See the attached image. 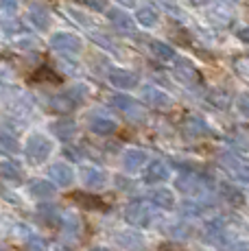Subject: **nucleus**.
Wrapping results in <instances>:
<instances>
[{
	"label": "nucleus",
	"mask_w": 249,
	"mask_h": 251,
	"mask_svg": "<svg viewBox=\"0 0 249 251\" xmlns=\"http://www.w3.org/2000/svg\"><path fill=\"white\" fill-rule=\"evenodd\" d=\"M149 199L153 201V205L162 207V210H173V205H175V195L171 190H166V188H157V190H153Z\"/></svg>",
	"instance_id": "nucleus-23"
},
{
	"label": "nucleus",
	"mask_w": 249,
	"mask_h": 251,
	"mask_svg": "<svg viewBox=\"0 0 249 251\" xmlns=\"http://www.w3.org/2000/svg\"><path fill=\"white\" fill-rule=\"evenodd\" d=\"M223 195H225V199H227L229 205H234V207L245 205V195H243L241 190H236V188L225 186V188H223Z\"/></svg>",
	"instance_id": "nucleus-31"
},
{
	"label": "nucleus",
	"mask_w": 249,
	"mask_h": 251,
	"mask_svg": "<svg viewBox=\"0 0 249 251\" xmlns=\"http://www.w3.org/2000/svg\"><path fill=\"white\" fill-rule=\"evenodd\" d=\"M225 238H227V227L223 225L221 219L210 221V223L205 225V240H208L210 245H223Z\"/></svg>",
	"instance_id": "nucleus-15"
},
{
	"label": "nucleus",
	"mask_w": 249,
	"mask_h": 251,
	"mask_svg": "<svg viewBox=\"0 0 249 251\" xmlns=\"http://www.w3.org/2000/svg\"><path fill=\"white\" fill-rule=\"evenodd\" d=\"M208 20L214 24V26H227V24L234 22V9L229 2H223V0H219L217 4H212V7L208 9Z\"/></svg>",
	"instance_id": "nucleus-5"
},
{
	"label": "nucleus",
	"mask_w": 249,
	"mask_h": 251,
	"mask_svg": "<svg viewBox=\"0 0 249 251\" xmlns=\"http://www.w3.org/2000/svg\"><path fill=\"white\" fill-rule=\"evenodd\" d=\"M75 201H76V203H81L83 207H90V210H100V207H105V203L99 199V197H94V195H83V192H76V195H75Z\"/></svg>",
	"instance_id": "nucleus-30"
},
{
	"label": "nucleus",
	"mask_w": 249,
	"mask_h": 251,
	"mask_svg": "<svg viewBox=\"0 0 249 251\" xmlns=\"http://www.w3.org/2000/svg\"><path fill=\"white\" fill-rule=\"evenodd\" d=\"M31 195L35 197V199H42V201L50 199V197L55 195V183L44 181V179L33 181V183H31Z\"/></svg>",
	"instance_id": "nucleus-24"
},
{
	"label": "nucleus",
	"mask_w": 249,
	"mask_h": 251,
	"mask_svg": "<svg viewBox=\"0 0 249 251\" xmlns=\"http://www.w3.org/2000/svg\"><path fill=\"white\" fill-rule=\"evenodd\" d=\"M140 96L147 105H151V107H155V109H166V107H171V103H173L166 92L153 88V85H145V88L140 90Z\"/></svg>",
	"instance_id": "nucleus-8"
},
{
	"label": "nucleus",
	"mask_w": 249,
	"mask_h": 251,
	"mask_svg": "<svg viewBox=\"0 0 249 251\" xmlns=\"http://www.w3.org/2000/svg\"><path fill=\"white\" fill-rule=\"evenodd\" d=\"M107 79H109V83L116 85L118 90H131V88H136V85H138V76L133 75V72L123 70V68L109 70Z\"/></svg>",
	"instance_id": "nucleus-10"
},
{
	"label": "nucleus",
	"mask_w": 249,
	"mask_h": 251,
	"mask_svg": "<svg viewBox=\"0 0 249 251\" xmlns=\"http://www.w3.org/2000/svg\"><path fill=\"white\" fill-rule=\"evenodd\" d=\"M90 251H107L105 247H94V249H90Z\"/></svg>",
	"instance_id": "nucleus-46"
},
{
	"label": "nucleus",
	"mask_w": 249,
	"mask_h": 251,
	"mask_svg": "<svg viewBox=\"0 0 249 251\" xmlns=\"http://www.w3.org/2000/svg\"><path fill=\"white\" fill-rule=\"evenodd\" d=\"M85 96V88L83 85H75V88H70L68 92H64V94H57L50 99V109L57 114H70L76 105L83 100Z\"/></svg>",
	"instance_id": "nucleus-1"
},
{
	"label": "nucleus",
	"mask_w": 249,
	"mask_h": 251,
	"mask_svg": "<svg viewBox=\"0 0 249 251\" xmlns=\"http://www.w3.org/2000/svg\"><path fill=\"white\" fill-rule=\"evenodd\" d=\"M181 212H184V214H193V216H197V214H201V205L199 203H184L181 205Z\"/></svg>",
	"instance_id": "nucleus-34"
},
{
	"label": "nucleus",
	"mask_w": 249,
	"mask_h": 251,
	"mask_svg": "<svg viewBox=\"0 0 249 251\" xmlns=\"http://www.w3.org/2000/svg\"><path fill=\"white\" fill-rule=\"evenodd\" d=\"M37 219L49 227H59L64 223V216L59 214V210L55 205H40L37 207Z\"/></svg>",
	"instance_id": "nucleus-19"
},
{
	"label": "nucleus",
	"mask_w": 249,
	"mask_h": 251,
	"mask_svg": "<svg viewBox=\"0 0 249 251\" xmlns=\"http://www.w3.org/2000/svg\"><path fill=\"white\" fill-rule=\"evenodd\" d=\"M25 151H26V157H28V160L35 162V164H40V162H44L46 157L50 155L52 142H50V140L46 138V136H42V133H33V136L26 140Z\"/></svg>",
	"instance_id": "nucleus-2"
},
{
	"label": "nucleus",
	"mask_w": 249,
	"mask_h": 251,
	"mask_svg": "<svg viewBox=\"0 0 249 251\" xmlns=\"http://www.w3.org/2000/svg\"><path fill=\"white\" fill-rule=\"evenodd\" d=\"M118 2H121L123 7H133V4H136V0H118Z\"/></svg>",
	"instance_id": "nucleus-42"
},
{
	"label": "nucleus",
	"mask_w": 249,
	"mask_h": 251,
	"mask_svg": "<svg viewBox=\"0 0 249 251\" xmlns=\"http://www.w3.org/2000/svg\"><path fill=\"white\" fill-rule=\"evenodd\" d=\"M193 7H201V4H205V0H188Z\"/></svg>",
	"instance_id": "nucleus-43"
},
{
	"label": "nucleus",
	"mask_w": 249,
	"mask_h": 251,
	"mask_svg": "<svg viewBox=\"0 0 249 251\" xmlns=\"http://www.w3.org/2000/svg\"><path fill=\"white\" fill-rule=\"evenodd\" d=\"M50 46L59 52H66V55H76L81 50V40L75 35V33H55L50 37Z\"/></svg>",
	"instance_id": "nucleus-6"
},
{
	"label": "nucleus",
	"mask_w": 249,
	"mask_h": 251,
	"mask_svg": "<svg viewBox=\"0 0 249 251\" xmlns=\"http://www.w3.org/2000/svg\"><path fill=\"white\" fill-rule=\"evenodd\" d=\"M105 173L100 171V168L97 166H88L83 171V181H85V186L90 188V190H99V188H103L105 186Z\"/></svg>",
	"instance_id": "nucleus-21"
},
{
	"label": "nucleus",
	"mask_w": 249,
	"mask_h": 251,
	"mask_svg": "<svg viewBox=\"0 0 249 251\" xmlns=\"http://www.w3.org/2000/svg\"><path fill=\"white\" fill-rule=\"evenodd\" d=\"M205 183H208V179H205L203 175L188 171V173H181V175L175 179V188L181 190L184 195H199V192L205 188Z\"/></svg>",
	"instance_id": "nucleus-3"
},
{
	"label": "nucleus",
	"mask_w": 249,
	"mask_h": 251,
	"mask_svg": "<svg viewBox=\"0 0 249 251\" xmlns=\"http://www.w3.org/2000/svg\"><path fill=\"white\" fill-rule=\"evenodd\" d=\"M238 70H241V72H245V75H249V61H245V68H243V66L238 64Z\"/></svg>",
	"instance_id": "nucleus-44"
},
{
	"label": "nucleus",
	"mask_w": 249,
	"mask_h": 251,
	"mask_svg": "<svg viewBox=\"0 0 249 251\" xmlns=\"http://www.w3.org/2000/svg\"><path fill=\"white\" fill-rule=\"evenodd\" d=\"M0 173H2V177L4 179H9V181H20L22 179V168L18 166L16 162H11V160L0 162Z\"/></svg>",
	"instance_id": "nucleus-28"
},
{
	"label": "nucleus",
	"mask_w": 249,
	"mask_h": 251,
	"mask_svg": "<svg viewBox=\"0 0 249 251\" xmlns=\"http://www.w3.org/2000/svg\"><path fill=\"white\" fill-rule=\"evenodd\" d=\"M236 251H249V245H247V243H241V245L236 247Z\"/></svg>",
	"instance_id": "nucleus-45"
},
{
	"label": "nucleus",
	"mask_w": 249,
	"mask_h": 251,
	"mask_svg": "<svg viewBox=\"0 0 249 251\" xmlns=\"http://www.w3.org/2000/svg\"><path fill=\"white\" fill-rule=\"evenodd\" d=\"M238 40H241V42H245V44H249V26L238 28Z\"/></svg>",
	"instance_id": "nucleus-40"
},
{
	"label": "nucleus",
	"mask_w": 249,
	"mask_h": 251,
	"mask_svg": "<svg viewBox=\"0 0 249 251\" xmlns=\"http://www.w3.org/2000/svg\"><path fill=\"white\" fill-rule=\"evenodd\" d=\"M88 125H90V131L99 133V136H112V133H116V129H118V125L114 123L112 118H107V116H99V114L90 116Z\"/></svg>",
	"instance_id": "nucleus-12"
},
{
	"label": "nucleus",
	"mask_w": 249,
	"mask_h": 251,
	"mask_svg": "<svg viewBox=\"0 0 249 251\" xmlns=\"http://www.w3.org/2000/svg\"><path fill=\"white\" fill-rule=\"evenodd\" d=\"M0 7H2V11L11 13L13 9H18V0H0Z\"/></svg>",
	"instance_id": "nucleus-38"
},
{
	"label": "nucleus",
	"mask_w": 249,
	"mask_h": 251,
	"mask_svg": "<svg viewBox=\"0 0 249 251\" xmlns=\"http://www.w3.org/2000/svg\"><path fill=\"white\" fill-rule=\"evenodd\" d=\"M118 240H121V245L129 251H140L145 247V238H142L140 234H136V231H123V234H118Z\"/></svg>",
	"instance_id": "nucleus-25"
},
{
	"label": "nucleus",
	"mask_w": 249,
	"mask_h": 251,
	"mask_svg": "<svg viewBox=\"0 0 249 251\" xmlns=\"http://www.w3.org/2000/svg\"><path fill=\"white\" fill-rule=\"evenodd\" d=\"M147 164V153L140 149H129L123 155V168L127 173H138Z\"/></svg>",
	"instance_id": "nucleus-13"
},
{
	"label": "nucleus",
	"mask_w": 249,
	"mask_h": 251,
	"mask_svg": "<svg viewBox=\"0 0 249 251\" xmlns=\"http://www.w3.org/2000/svg\"><path fill=\"white\" fill-rule=\"evenodd\" d=\"M151 210L147 207L142 201H133L124 207V221L129 225H136V227H149L151 223Z\"/></svg>",
	"instance_id": "nucleus-4"
},
{
	"label": "nucleus",
	"mask_w": 249,
	"mask_h": 251,
	"mask_svg": "<svg viewBox=\"0 0 249 251\" xmlns=\"http://www.w3.org/2000/svg\"><path fill=\"white\" fill-rule=\"evenodd\" d=\"M208 100L219 109H227L232 105V99H229V92L225 90H210L208 92Z\"/></svg>",
	"instance_id": "nucleus-29"
},
{
	"label": "nucleus",
	"mask_w": 249,
	"mask_h": 251,
	"mask_svg": "<svg viewBox=\"0 0 249 251\" xmlns=\"http://www.w3.org/2000/svg\"><path fill=\"white\" fill-rule=\"evenodd\" d=\"M221 164L225 168L232 171V175L236 177V179L249 183V164L247 162H241V160H236V157H232V155H221Z\"/></svg>",
	"instance_id": "nucleus-14"
},
{
	"label": "nucleus",
	"mask_w": 249,
	"mask_h": 251,
	"mask_svg": "<svg viewBox=\"0 0 249 251\" xmlns=\"http://www.w3.org/2000/svg\"><path fill=\"white\" fill-rule=\"evenodd\" d=\"M112 105L116 109H121L124 116L133 118V120H142V116H145V112H142V107H140V103H138L136 99H131V96H123V94L112 96Z\"/></svg>",
	"instance_id": "nucleus-7"
},
{
	"label": "nucleus",
	"mask_w": 249,
	"mask_h": 251,
	"mask_svg": "<svg viewBox=\"0 0 249 251\" xmlns=\"http://www.w3.org/2000/svg\"><path fill=\"white\" fill-rule=\"evenodd\" d=\"M171 177V171L164 162H151L145 171V181L147 183H162Z\"/></svg>",
	"instance_id": "nucleus-16"
},
{
	"label": "nucleus",
	"mask_w": 249,
	"mask_h": 251,
	"mask_svg": "<svg viewBox=\"0 0 249 251\" xmlns=\"http://www.w3.org/2000/svg\"><path fill=\"white\" fill-rule=\"evenodd\" d=\"M83 2L88 4L90 9H97V11H105V9H107L105 7V0H83Z\"/></svg>",
	"instance_id": "nucleus-37"
},
{
	"label": "nucleus",
	"mask_w": 249,
	"mask_h": 251,
	"mask_svg": "<svg viewBox=\"0 0 249 251\" xmlns=\"http://www.w3.org/2000/svg\"><path fill=\"white\" fill-rule=\"evenodd\" d=\"M188 231H190V229H188V225H181V223L177 225V227H173V234H175V236H186Z\"/></svg>",
	"instance_id": "nucleus-41"
},
{
	"label": "nucleus",
	"mask_w": 249,
	"mask_h": 251,
	"mask_svg": "<svg viewBox=\"0 0 249 251\" xmlns=\"http://www.w3.org/2000/svg\"><path fill=\"white\" fill-rule=\"evenodd\" d=\"M162 4H164V7H166V11H169L171 16H175L177 20H184V13L179 11V7H177V4H173V2H171V0H162Z\"/></svg>",
	"instance_id": "nucleus-33"
},
{
	"label": "nucleus",
	"mask_w": 249,
	"mask_h": 251,
	"mask_svg": "<svg viewBox=\"0 0 249 251\" xmlns=\"http://www.w3.org/2000/svg\"><path fill=\"white\" fill-rule=\"evenodd\" d=\"M64 223H66V229L68 231H76L79 229V219H76V216H64Z\"/></svg>",
	"instance_id": "nucleus-36"
},
{
	"label": "nucleus",
	"mask_w": 249,
	"mask_h": 251,
	"mask_svg": "<svg viewBox=\"0 0 249 251\" xmlns=\"http://www.w3.org/2000/svg\"><path fill=\"white\" fill-rule=\"evenodd\" d=\"M0 147H2V151H7V153H16L18 151V142L9 136L7 131H4L2 138H0Z\"/></svg>",
	"instance_id": "nucleus-32"
},
{
	"label": "nucleus",
	"mask_w": 249,
	"mask_h": 251,
	"mask_svg": "<svg viewBox=\"0 0 249 251\" xmlns=\"http://www.w3.org/2000/svg\"><path fill=\"white\" fill-rule=\"evenodd\" d=\"M28 20L35 28H40V31H46L50 24V13L49 9H44L42 4H31V9H28Z\"/></svg>",
	"instance_id": "nucleus-17"
},
{
	"label": "nucleus",
	"mask_w": 249,
	"mask_h": 251,
	"mask_svg": "<svg viewBox=\"0 0 249 251\" xmlns=\"http://www.w3.org/2000/svg\"><path fill=\"white\" fill-rule=\"evenodd\" d=\"M90 37H92L94 42H99V46H103V48H109V50H112V42H109L107 37H103V35H97V33H92V35H90Z\"/></svg>",
	"instance_id": "nucleus-39"
},
{
	"label": "nucleus",
	"mask_w": 249,
	"mask_h": 251,
	"mask_svg": "<svg viewBox=\"0 0 249 251\" xmlns=\"http://www.w3.org/2000/svg\"><path fill=\"white\" fill-rule=\"evenodd\" d=\"M238 109L249 118V94H241L238 96Z\"/></svg>",
	"instance_id": "nucleus-35"
},
{
	"label": "nucleus",
	"mask_w": 249,
	"mask_h": 251,
	"mask_svg": "<svg viewBox=\"0 0 249 251\" xmlns=\"http://www.w3.org/2000/svg\"><path fill=\"white\" fill-rule=\"evenodd\" d=\"M181 131H184L186 138H203L210 133L208 125L203 123L201 118H197V116H188V118L184 120V125H181Z\"/></svg>",
	"instance_id": "nucleus-11"
},
{
	"label": "nucleus",
	"mask_w": 249,
	"mask_h": 251,
	"mask_svg": "<svg viewBox=\"0 0 249 251\" xmlns=\"http://www.w3.org/2000/svg\"><path fill=\"white\" fill-rule=\"evenodd\" d=\"M52 133H55L59 140H64V142H68L70 138H75V133H76V125H75V120H68V118H64V120H57V123H52Z\"/></svg>",
	"instance_id": "nucleus-22"
},
{
	"label": "nucleus",
	"mask_w": 249,
	"mask_h": 251,
	"mask_svg": "<svg viewBox=\"0 0 249 251\" xmlns=\"http://www.w3.org/2000/svg\"><path fill=\"white\" fill-rule=\"evenodd\" d=\"M136 18H138V22H140V26L151 28L157 24V9L149 7V4H147V7H140L136 13Z\"/></svg>",
	"instance_id": "nucleus-27"
},
{
	"label": "nucleus",
	"mask_w": 249,
	"mask_h": 251,
	"mask_svg": "<svg viewBox=\"0 0 249 251\" xmlns=\"http://www.w3.org/2000/svg\"><path fill=\"white\" fill-rule=\"evenodd\" d=\"M175 76L186 85H201V75L199 70L190 64L188 59H179L175 64Z\"/></svg>",
	"instance_id": "nucleus-9"
},
{
	"label": "nucleus",
	"mask_w": 249,
	"mask_h": 251,
	"mask_svg": "<svg viewBox=\"0 0 249 251\" xmlns=\"http://www.w3.org/2000/svg\"><path fill=\"white\" fill-rule=\"evenodd\" d=\"M107 18L112 20V24L116 28H121V31L124 33H133V20H131V16H129L127 11H123V9H109L107 11Z\"/></svg>",
	"instance_id": "nucleus-20"
},
{
	"label": "nucleus",
	"mask_w": 249,
	"mask_h": 251,
	"mask_svg": "<svg viewBox=\"0 0 249 251\" xmlns=\"http://www.w3.org/2000/svg\"><path fill=\"white\" fill-rule=\"evenodd\" d=\"M50 173V179L52 183H57V186H70L73 183V168L68 166V164H52L49 168Z\"/></svg>",
	"instance_id": "nucleus-18"
},
{
	"label": "nucleus",
	"mask_w": 249,
	"mask_h": 251,
	"mask_svg": "<svg viewBox=\"0 0 249 251\" xmlns=\"http://www.w3.org/2000/svg\"><path fill=\"white\" fill-rule=\"evenodd\" d=\"M151 50H153V55L157 57V61H173L175 59V48L171 44H166V42L153 40L151 42Z\"/></svg>",
	"instance_id": "nucleus-26"
}]
</instances>
